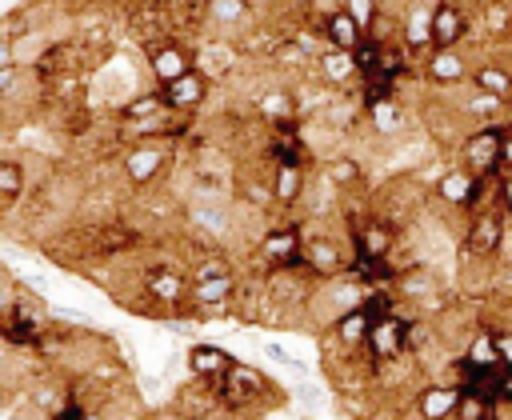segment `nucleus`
Masks as SVG:
<instances>
[{
  "instance_id": "nucleus-1",
  "label": "nucleus",
  "mask_w": 512,
  "mask_h": 420,
  "mask_svg": "<svg viewBox=\"0 0 512 420\" xmlns=\"http://www.w3.org/2000/svg\"><path fill=\"white\" fill-rule=\"evenodd\" d=\"M504 144H508L504 128H476V132L464 136V144H460V160H464V168H468L472 176L492 180V176H500Z\"/></svg>"
},
{
  "instance_id": "nucleus-2",
  "label": "nucleus",
  "mask_w": 512,
  "mask_h": 420,
  "mask_svg": "<svg viewBox=\"0 0 512 420\" xmlns=\"http://www.w3.org/2000/svg\"><path fill=\"white\" fill-rule=\"evenodd\" d=\"M500 244H508V228H504V212L500 208H480L468 216V232H464V252L468 256H496Z\"/></svg>"
},
{
  "instance_id": "nucleus-3",
  "label": "nucleus",
  "mask_w": 512,
  "mask_h": 420,
  "mask_svg": "<svg viewBox=\"0 0 512 420\" xmlns=\"http://www.w3.org/2000/svg\"><path fill=\"white\" fill-rule=\"evenodd\" d=\"M264 392H268L264 372H256V368H248V364H232V368L216 380V400H220L224 408H248V404H256Z\"/></svg>"
},
{
  "instance_id": "nucleus-4",
  "label": "nucleus",
  "mask_w": 512,
  "mask_h": 420,
  "mask_svg": "<svg viewBox=\"0 0 512 420\" xmlns=\"http://www.w3.org/2000/svg\"><path fill=\"white\" fill-rule=\"evenodd\" d=\"M304 232L296 224H280V228H268L264 240H260V256L272 264V268H300L304 264Z\"/></svg>"
},
{
  "instance_id": "nucleus-5",
  "label": "nucleus",
  "mask_w": 512,
  "mask_h": 420,
  "mask_svg": "<svg viewBox=\"0 0 512 420\" xmlns=\"http://www.w3.org/2000/svg\"><path fill=\"white\" fill-rule=\"evenodd\" d=\"M404 348H408V320H404L400 312H392V316H384V320H376V324H372L368 352H372V360H376V364L396 360Z\"/></svg>"
},
{
  "instance_id": "nucleus-6",
  "label": "nucleus",
  "mask_w": 512,
  "mask_h": 420,
  "mask_svg": "<svg viewBox=\"0 0 512 420\" xmlns=\"http://www.w3.org/2000/svg\"><path fill=\"white\" fill-rule=\"evenodd\" d=\"M464 400V388L456 384H428L416 392V416L420 420H456Z\"/></svg>"
},
{
  "instance_id": "nucleus-7",
  "label": "nucleus",
  "mask_w": 512,
  "mask_h": 420,
  "mask_svg": "<svg viewBox=\"0 0 512 420\" xmlns=\"http://www.w3.org/2000/svg\"><path fill=\"white\" fill-rule=\"evenodd\" d=\"M436 192H440V200H448L452 208L476 212V200H480V192H484V180L472 176L468 168H452V172H444V176L436 180Z\"/></svg>"
},
{
  "instance_id": "nucleus-8",
  "label": "nucleus",
  "mask_w": 512,
  "mask_h": 420,
  "mask_svg": "<svg viewBox=\"0 0 512 420\" xmlns=\"http://www.w3.org/2000/svg\"><path fill=\"white\" fill-rule=\"evenodd\" d=\"M144 292L152 300H160L164 308H180L188 300V292H192V280L184 272H176V268H152L144 276Z\"/></svg>"
},
{
  "instance_id": "nucleus-9",
  "label": "nucleus",
  "mask_w": 512,
  "mask_h": 420,
  "mask_svg": "<svg viewBox=\"0 0 512 420\" xmlns=\"http://www.w3.org/2000/svg\"><path fill=\"white\" fill-rule=\"evenodd\" d=\"M324 36H328V44L336 48V52H356L368 36H364V24L348 12V8H332L328 16H324Z\"/></svg>"
},
{
  "instance_id": "nucleus-10",
  "label": "nucleus",
  "mask_w": 512,
  "mask_h": 420,
  "mask_svg": "<svg viewBox=\"0 0 512 420\" xmlns=\"http://www.w3.org/2000/svg\"><path fill=\"white\" fill-rule=\"evenodd\" d=\"M232 364H236V360H232L220 344L200 340V344H192V348H188V372H192L196 380H212V384H216Z\"/></svg>"
},
{
  "instance_id": "nucleus-11",
  "label": "nucleus",
  "mask_w": 512,
  "mask_h": 420,
  "mask_svg": "<svg viewBox=\"0 0 512 420\" xmlns=\"http://www.w3.org/2000/svg\"><path fill=\"white\" fill-rule=\"evenodd\" d=\"M464 32H468V16L456 4L440 0L432 8V40H436V48H456L464 40Z\"/></svg>"
},
{
  "instance_id": "nucleus-12",
  "label": "nucleus",
  "mask_w": 512,
  "mask_h": 420,
  "mask_svg": "<svg viewBox=\"0 0 512 420\" xmlns=\"http://www.w3.org/2000/svg\"><path fill=\"white\" fill-rule=\"evenodd\" d=\"M160 96H164L168 108H196V104H204V96H208V76H204L200 68H192V72H184L180 80L164 84Z\"/></svg>"
},
{
  "instance_id": "nucleus-13",
  "label": "nucleus",
  "mask_w": 512,
  "mask_h": 420,
  "mask_svg": "<svg viewBox=\"0 0 512 420\" xmlns=\"http://www.w3.org/2000/svg\"><path fill=\"white\" fill-rule=\"evenodd\" d=\"M164 160H168V152H164L160 144L128 148V156H124V176H128L132 184H148V180H156V176H160Z\"/></svg>"
},
{
  "instance_id": "nucleus-14",
  "label": "nucleus",
  "mask_w": 512,
  "mask_h": 420,
  "mask_svg": "<svg viewBox=\"0 0 512 420\" xmlns=\"http://www.w3.org/2000/svg\"><path fill=\"white\" fill-rule=\"evenodd\" d=\"M372 324H376V316L368 312V304H360V308L344 312L340 320H332V336H336L344 348H368Z\"/></svg>"
},
{
  "instance_id": "nucleus-15",
  "label": "nucleus",
  "mask_w": 512,
  "mask_h": 420,
  "mask_svg": "<svg viewBox=\"0 0 512 420\" xmlns=\"http://www.w3.org/2000/svg\"><path fill=\"white\" fill-rule=\"evenodd\" d=\"M148 64H152V76H156L160 84H172V80H180L184 72H192V60H188V52H184L180 44H156V48L148 52Z\"/></svg>"
},
{
  "instance_id": "nucleus-16",
  "label": "nucleus",
  "mask_w": 512,
  "mask_h": 420,
  "mask_svg": "<svg viewBox=\"0 0 512 420\" xmlns=\"http://www.w3.org/2000/svg\"><path fill=\"white\" fill-rule=\"evenodd\" d=\"M424 72H428L432 84H460L468 76V64H464V56L456 48H432Z\"/></svg>"
},
{
  "instance_id": "nucleus-17",
  "label": "nucleus",
  "mask_w": 512,
  "mask_h": 420,
  "mask_svg": "<svg viewBox=\"0 0 512 420\" xmlns=\"http://www.w3.org/2000/svg\"><path fill=\"white\" fill-rule=\"evenodd\" d=\"M236 296V276H212V280H192L188 304L196 308H224Z\"/></svg>"
},
{
  "instance_id": "nucleus-18",
  "label": "nucleus",
  "mask_w": 512,
  "mask_h": 420,
  "mask_svg": "<svg viewBox=\"0 0 512 420\" xmlns=\"http://www.w3.org/2000/svg\"><path fill=\"white\" fill-rule=\"evenodd\" d=\"M356 256H372V260H388V252H392V228L384 224V220H372V224H364L360 232H356V248H352Z\"/></svg>"
},
{
  "instance_id": "nucleus-19",
  "label": "nucleus",
  "mask_w": 512,
  "mask_h": 420,
  "mask_svg": "<svg viewBox=\"0 0 512 420\" xmlns=\"http://www.w3.org/2000/svg\"><path fill=\"white\" fill-rule=\"evenodd\" d=\"M472 88L480 96H492V100H512V72L500 64H480L472 72Z\"/></svg>"
},
{
  "instance_id": "nucleus-20",
  "label": "nucleus",
  "mask_w": 512,
  "mask_h": 420,
  "mask_svg": "<svg viewBox=\"0 0 512 420\" xmlns=\"http://www.w3.org/2000/svg\"><path fill=\"white\" fill-rule=\"evenodd\" d=\"M304 264H308L312 272H320V276H336L340 268H348L344 252H340L332 240H308V248H304Z\"/></svg>"
},
{
  "instance_id": "nucleus-21",
  "label": "nucleus",
  "mask_w": 512,
  "mask_h": 420,
  "mask_svg": "<svg viewBox=\"0 0 512 420\" xmlns=\"http://www.w3.org/2000/svg\"><path fill=\"white\" fill-rule=\"evenodd\" d=\"M404 48H408V52H428V48H436V40H432V12H428V8H412V12L404 16Z\"/></svg>"
},
{
  "instance_id": "nucleus-22",
  "label": "nucleus",
  "mask_w": 512,
  "mask_h": 420,
  "mask_svg": "<svg viewBox=\"0 0 512 420\" xmlns=\"http://www.w3.org/2000/svg\"><path fill=\"white\" fill-rule=\"evenodd\" d=\"M300 196H304V168H300V164H276L272 200H276V204H296Z\"/></svg>"
},
{
  "instance_id": "nucleus-23",
  "label": "nucleus",
  "mask_w": 512,
  "mask_h": 420,
  "mask_svg": "<svg viewBox=\"0 0 512 420\" xmlns=\"http://www.w3.org/2000/svg\"><path fill=\"white\" fill-rule=\"evenodd\" d=\"M464 360L480 372V368H500V344H496V332H472L468 336V348H464Z\"/></svg>"
},
{
  "instance_id": "nucleus-24",
  "label": "nucleus",
  "mask_w": 512,
  "mask_h": 420,
  "mask_svg": "<svg viewBox=\"0 0 512 420\" xmlns=\"http://www.w3.org/2000/svg\"><path fill=\"white\" fill-rule=\"evenodd\" d=\"M20 192H24V168H20V160H0V204H4V212L16 204Z\"/></svg>"
},
{
  "instance_id": "nucleus-25",
  "label": "nucleus",
  "mask_w": 512,
  "mask_h": 420,
  "mask_svg": "<svg viewBox=\"0 0 512 420\" xmlns=\"http://www.w3.org/2000/svg\"><path fill=\"white\" fill-rule=\"evenodd\" d=\"M160 108H168V104H164V96H160V88H156V92H144V96L128 100V104L120 108V116H124L128 124H140V120H148V116H160Z\"/></svg>"
},
{
  "instance_id": "nucleus-26",
  "label": "nucleus",
  "mask_w": 512,
  "mask_h": 420,
  "mask_svg": "<svg viewBox=\"0 0 512 420\" xmlns=\"http://www.w3.org/2000/svg\"><path fill=\"white\" fill-rule=\"evenodd\" d=\"M320 68H324L328 84H340L344 76L356 72V60H352V52H324V56H320Z\"/></svg>"
},
{
  "instance_id": "nucleus-27",
  "label": "nucleus",
  "mask_w": 512,
  "mask_h": 420,
  "mask_svg": "<svg viewBox=\"0 0 512 420\" xmlns=\"http://www.w3.org/2000/svg\"><path fill=\"white\" fill-rule=\"evenodd\" d=\"M324 176H328L332 184L348 188V184H356V180H360V164H356L352 156H336V160H328V164H324Z\"/></svg>"
},
{
  "instance_id": "nucleus-28",
  "label": "nucleus",
  "mask_w": 512,
  "mask_h": 420,
  "mask_svg": "<svg viewBox=\"0 0 512 420\" xmlns=\"http://www.w3.org/2000/svg\"><path fill=\"white\" fill-rule=\"evenodd\" d=\"M484 28L496 32V36H504V32L512 36V8L508 4H488L484 8Z\"/></svg>"
},
{
  "instance_id": "nucleus-29",
  "label": "nucleus",
  "mask_w": 512,
  "mask_h": 420,
  "mask_svg": "<svg viewBox=\"0 0 512 420\" xmlns=\"http://www.w3.org/2000/svg\"><path fill=\"white\" fill-rule=\"evenodd\" d=\"M260 116L284 124V116H292V100H288V92H268V96L260 100Z\"/></svg>"
},
{
  "instance_id": "nucleus-30",
  "label": "nucleus",
  "mask_w": 512,
  "mask_h": 420,
  "mask_svg": "<svg viewBox=\"0 0 512 420\" xmlns=\"http://www.w3.org/2000/svg\"><path fill=\"white\" fill-rule=\"evenodd\" d=\"M372 124L380 128V132H396L404 120H400V112H396V104H372Z\"/></svg>"
},
{
  "instance_id": "nucleus-31",
  "label": "nucleus",
  "mask_w": 512,
  "mask_h": 420,
  "mask_svg": "<svg viewBox=\"0 0 512 420\" xmlns=\"http://www.w3.org/2000/svg\"><path fill=\"white\" fill-rule=\"evenodd\" d=\"M488 412H492V404H488V400H480V396L464 392V400H460V412H456V420H488Z\"/></svg>"
},
{
  "instance_id": "nucleus-32",
  "label": "nucleus",
  "mask_w": 512,
  "mask_h": 420,
  "mask_svg": "<svg viewBox=\"0 0 512 420\" xmlns=\"http://www.w3.org/2000/svg\"><path fill=\"white\" fill-rule=\"evenodd\" d=\"M212 276H232L228 260H204L200 268H192V280H212Z\"/></svg>"
},
{
  "instance_id": "nucleus-33",
  "label": "nucleus",
  "mask_w": 512,
  "mask_h": 420,
  "mask_svg": "<svg viewBox=\"0 0 512 420\" xmlns=\"http://www.w3.org/2000/svg\"><path fill=\"white\" fill-rule=\"evenodd\" d=\"M344 8H348L364 28H368L372 20H380V16H376V0H344Z\"/></svg>"
},
{
  "instance_id": "nucleus-34",
  "label": "nucleus",
  "mask_w": 512,
  "mask_h": 420,
  "mask_svg": "<svg viewBox=\"0 0 512 420\" xmlns=\"http://www.w3.org/2000/svg\"><path fill=\"white\" fill-rule=\"evenodd\" d=\"M496 208H500L504 216H512V172H504V176L496 180Z\"/></svg>"
},
{
  "instance_id": "nucleus-35",
  "label": "nucleus",
  "mask_w": 512,
  "mask_h": 420,
  "mask_svg": "<svg viewBox=\"0 0 512 420\" xmlns=\"http://www.w3.org/2000/svg\"><path fill=\"white\" fill-rule=\"evenodd\" d=\"M264 356H272V360H276V364H284V368H296V372H304V364H300V360H296L288 348H280V344H272V340L264 344Z\"/></svg>"
},
{
  "instance_id": "nucleus-36",
  "label": "nucleus",
  "mask_w": 512,
  "mask_h": 420,
  "mask_svg": "<svg viewBox=\"0 0 512 420\" xmlns=\"http://www.w3.org/2000/svg\"><path fill=\"white\" fill-rule=\"evenodd\" d=\"M496 344H500V364L512 368V332H496Z\"/></svg>"
},
{
  "instance_id": "nucleus-37",
  "label": "nucleus",
  "mask_w": 512,
  "mask_h": 420,
  "mask_svg": "<svg viewBox=\"0 0 512 420\" xmlns=\"http://www.w3.org/2000/svg\"><path fill=\"white\" fill-rule=\"evenodd\" d=\"M500 168L512 172V136H508V144H504V160H500Z\"/></svg>"
},
{
  "instance_id": "nucleus-38",
  "label": "nucleus",
  "mask_w": 512,
  "mask_h": 420,
  "mask_svg": "<svg viewBox=\"0 0 512 420\" xmlns=\"http://www.w3.org/2000/svg\"><path fill=\"white\" fill-rule=\"evenodd\" d=\"M504 404H512V368L504 372Z\"/></svg>"
},
{
  "instance_id": "nucleus-39",
  "label": "nucleus",
  "mask_w": 512,
  "mask_h": 420,
  "mask_svg": "<svg viewBox=\"0 0 512 420\" xmlns=\"http://www.w3.org/2000/svg\"><path fill=\"white\" fill-rule=\"evenodd\" d=\"M84 420H104V416H92V412H88V416H84Z\"/></svg>"
},
{
  "instance_id": "nucleus-40",
  "label": "nucleus",
  "mask_w": 512,
  "mask_h": 420,
  "mask_svg": "<svg viewBox=\"0 0 512 420\" xmlns=\"http://www.w3.org/2000/svg\"><path fill=\"white\" fill-rule=\"evenodd\" d=\"M12 420H28V416H12Z\"/></svg>"
}]
</instances>
